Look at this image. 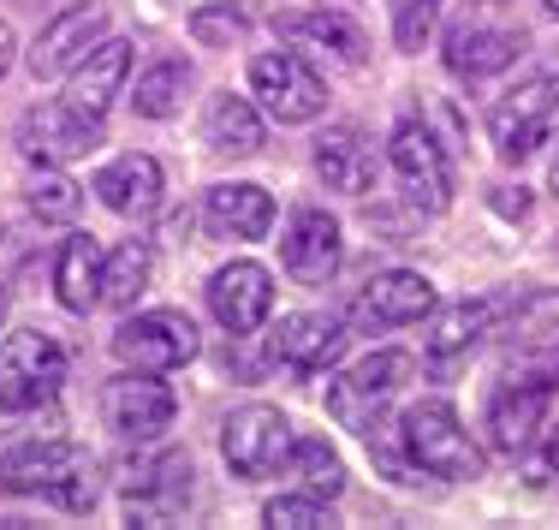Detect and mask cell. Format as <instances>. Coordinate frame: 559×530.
<instances>
[{
    "label": "cell",
    "mask_w": 559,
    "mask_h": 530,
    "mask_svg": "<svg viewBox=\"0 0 559 530\" xmlns=\"http://www.w3.org/2000/svg\"><path fill=\"white\" fill-rule=\"evenodd\" d=\"M0 488L7 495H48L60 513H90L102 495V471L78 441H31L19 454H7Z\"/></svg>",
    "instance_id": "1"
},
{
    "label": "cell",
    "mask_w": 559,
    "mask_h": 530,
    "mask_svg": "<svg viewBox=\"0 0 559 530\" xmlns=\"http://www.w3.org/2000/svg\"><path fill=\"white\" fill-rule=\"evenodd\" d=\"M399 441H405L411 466L423 476H447V483H471L483 476L488 454L476 447V435L464 429L459 405L452 400H411L399 412Z\"/></svg>",
    "instance_id": "2"
},
{
    "label": "cell",
    "mask_w": 559,
    "mask_h": 530,
    "mask_svg": "<svg viewBox=\"0 0 559 530\" xmlns=\"http://www.w3.org/2000/svg\"><path fill=\"white\" fill-rule=\"evenodd\" d=\"M554 126H559V60L536 66L530 78H518L495 108H488V138H495L500 162L536 155L554 138Z\"/></svg>",
    "instance_id": "3"
},
{
    "label": "cell",
    "mask_w": 559,
    "mask_h": 530,
    "mask_svg": "<svg viewBox=\"0 0 559 530\" xmlns=\"http://www.w3.org/2000/svg\"><path fill=\"white\" fill-rule=\"evenodd\" d=\"M292 441H298V429L280 405H238L221 429V459L233 476L262 483V476H280L292 466Z\"/></svg>",
    "instance_id": "4"
},
{
    "label": "cell",
    "mask_w": 559,
    "mask_h": 530,
    "mask_svg": "<svg viewBox=\"0 0 559 530\" xmlns=\"http://www.w3.org/2000/svg\"><path fill=\"white\" fill-rule=\"evenodd\" d=\"M66 381V352L55 334L24 328L0 340V412H36L60 393Z\"/></svg>",
    "instance_id": "5"
},
{
    "label": "cell",
    "mask_w": 559,
    "mask_h": 530,
    "mask_svg": "<svg viewBox=\"0 0 559 530\" xmlns=\"http://www.w3.org/2000/svg\"><path fill=\"white\" fill-rule=\"evenodd\" d=\"M250 96L280 126H310L328 108V84L316 78V66L298 48H269V55L250 60Z\"/></svg>",
    "instance_id": "6"
},
{
    "label": "cell",
    "mask_w": 559,
    "mask_h": 530,
    "mask_svg": "<svg viewBox=\"0 0 559 530\" xmlns=\"http://www.w3.org/2000/svg\"><path fill=\"white\" fill-rule=\"evenodd\" d=\"M191 488H197V466H191V454H179V447L150 454V459H131L126 476H119V500H126L131 525H173L185 507H191Z\"/></svg>",
    "instance_id": "7"
},
{
    "label": "cell",
    "mask_w": 559,
    "mask_h": 530,
    "mask_svg": "<svg viewBox=\"0 0 559 530\" xmlns=\"http://www.w3.org/2000/svg\"><path fill=\"white\" fill-rule=\"evenodd\" d=\"M197 352H203V334H197V322L185 310H138L114 328V357L126 369L167 376V369H185Z\"/></svg>",
    "instance_id": "8"
},
{
    "label": "cell",
    "mask_w": 559,
    "mask_h": 530,
    "mask_svg": "<svg viewBox=\"0 0 559 530\" xmlns=\"http://www.w3.org/2000/svg\"><path fill=\"white\" fill-rule=\"evenodd\" d=\"M388 162H393L405 197L423 209V215H447V209H452V162H447L441 138H435L423 119H399V126H393Z\"/></svg>",
    "instance_id": "9"
},
{
    "label": "cell",
    "mask_w": 559,
    "mask_h": 530,
    "mask_svg": "<svg viewBox=\"0 0 559 530\" xmlns=\"http://www.w3.org/2000/svg\"><path fill=\"white\" fill-rule=\"evenodd\" d=\"M411 376H417V357L411 352H393V346L369 352L352 376H340L334 388H328V412H334L345 429H369V423L381 417V405H388Z\"/></svg>",
    "instance_id": "10"
},
{
    "label": "cell",
    "mask_w": 559,
    "mask_h": 530,
    "mask_svg": "<svg viewBox=\"0 0 559 530\" xmlns=\"http://www.w3.org/2000/svg\"><path fill=\"white\" fill-rule=\"evenodd\" d=\"M524 31L518 24H500V19H459L447 31V72L459 78V84H488V78L512 72L518 60H524Z\"/></svg>",
    "instance_id": "11"
},
{
    "label": "cell",
    "mask_w": 559,
    "mask_h": 530,
    "mask_svg": "<svg viewBox=\"0 0 559 530\" xmlns=\"http://www.w3.org/2000/svg\"><path fill=\"white\" fill-rule=\"evenodd\" d=\"M173 412L179 400L167 381H155V369H126L102 388V417L119 441H155L162 429H173Z\"/></svg>",
    "instance_id": "12"
},
{
    "label": "cell",
    "mask_w": 559,
    "mask_h": 530,
    "mask_svg": "<svg viewBox=\"0 0 559 530\" xmlns=\"http://www.w3.org/2000/svg\"><path fill=\"white\" fill-rule=\"evenodd\" d=\"M203 293H209V316H215V322H221L233 340L257 334V328L274 316V274L262 269V262H250V257H238V262H226V269H215Z\"/></svg>",
    "instance_id": "13"
},
{
    "label": "cell",
    "mask_w": 559,
    "mask_h": 530,
    "mask_svg": "<svg viewBox=\"0 0 559 530\" xmlns=\"http://www.w3.org/2000/svg\"><path fill=\"white\" fill-rule=\"evenodd\" d=\"M548 400H554L548 376H512L506 388H495V400H488V412H483L488 447H495L500 459H518L536 441L542 423H548Z\"/></svg>",
    "instance_id": "14"
},
{
    "label": "cell",
    "mask_w": 559,
    "mask_h": 530,
    "mask_svg": "<svg viewBox=\"0 0 559 530\" xmlns=\"http://www.w3.org/2000/svg\"><path fill=\"white\" fill-rule=\"evenodd\" d=\"M280 262H286V274H292L298 286L334 281L340 262H345V233H340V221L328 215V209H316V203L292 209L286 238H280Z\"/></svg>",
    "instance_id": "15"
},
{
    "label": "cell",
    "mask_w": 559,
    "mask_h": 530,
    "mask_svg": "<svg viewBox=\"0 0 559 530\" xmlns=\"http://www.w3.org/2000/svg\"><path fill=\"white\" fill-rule=\"evenodd\" d=\"M441 310V298H435V281L417 269H388L376 274V281L357 293L352 304V322L357 328H411V322H429V316Z\"/></svg>",
    "instance_id": "16"
},
{
    "label": "cell",
    "mask_w": 559,
    "mask_h": 530,
    "mask_svg": "<svg viewBox=\"0 0 559 530\" xmlns=\"http://www.w3.org/2000/svg\"><path fill=\"white\" fill-rule=\"evenodd\" d=\"M96 143H102V119L72 114L66 102H43V108H31L24 126H19V150L31 155V162H43V167L78 162V155H90Z\"/></svg>",
    "instance_id": "17"
},
{
    "label": "cell",
    "mask_w": 559,
    "mask_h": 530,
    "mask_svg": "<svg viewBox=\"0 0 559 530\" xmlns=\"http://www.w3.org/2000/svg\"><path fill=\"white\" fill-rule=\"evenodd\" d=\"M126 78H131V43L102 36V43L66 72V96L60 102L72 114H84V119H108L114 96H126Z\"/></svg>",
    "instance_id": "18"
},
{
    "label": "cell",
    "mask_w": 559,
    "mask_h": 530,
    "mask_svg": "<svg viewBox=\"0 0 559 530\" xmlns=\"http://www.w3.org/2000/svg\"><path fill=\"white\" fill-rule=\"evenodd\" d=\"M269 357L298 376H316V369H334L345 357V322L322 310H298V316H280V328L269 334Z\"/></svg>",
    "instance_id": "19"
},
{
    "label": "cell",
    "mask_w": 559,
    "mask_h": 530,
    "mask_svg": "<svg viewBox=\"0 0 559 530\" xmlns=\"http://www.w3.org/2000/svg\"><path fill=\"white\" fill-rule=\"evenodd\" d=\"M506 310H512V298H500V293L464 298V304H452V310H435L423 352H429L435 364H459V357H471L488 334H500V316Z\"/></svg>",
    "instance_id": "20"
},
{
    "label": "cell",
    "mask_w": 559,
    "mask_h": 530,
    "mask_svg": "<svg viewBox=\"0 0 559 530\" xmlns=\"http://www.w3.org/2000/svg\"><path fill=\"white\" fill-rule=\"evenodd\" d=\"M376 138H369L364 126H352V119H340V126H328L322 138H316V174H322L328 191L340 197H364L369 185H376Z\"/></svg>",
    "instance_id": "21"
},
{
    "label": "cell",
    "mask_w": 559,
    "mask_h": 530,
    "mask_svg": "<svg viewBox=\"0 0 559 530\" xmlns=\"http://www.w3.org/2000/svg\"><path fill=\"white\" fill-rule=\"evenodd\" d=\"M108 36V12L102 7H72L60 12L55 24H43V36L31 43V72L36 78H66L78 60L90 55V48Z\"/></svg>",
    "instance_id": "22"
},
{
    "label": "cell",
    "mask_w": 559,
    "mask_h": 530,
    "mask_svg": "<svg viewBox=\"0 0 559 530\" xmlns=\"http://www.w3.org/2000/svg\"><path fill=\"white\" fill-rule=\"evenodd\" d=\"M162 191H167V174H162V162L143 155V150L114 155V162L96 174V197L114 209V215H126V221L155 215V209H162Z\"/></svg>",
    "instance_id": "23"
},
{
    "label": "cell",
    "mask_w": 559,
    "mask_h": 530,
    "mask_svg": "<svg viewBox=\"0 0 559 530\" xmlns=\"http://www.w3.org/2000/svg\"><path fill=\"white\" fill-rule=\"evenodd\" d=\"M203 227L215 238H262L274 227V197L250 179H226V185H209L203 197Z\"/></svg>",
    "instance_id": "24"
},
{
    "label": "cell",
    "mask_w": 559,
    "mask_h": 530,
    "mask_svg": "<svg viewBox=\"0 0 559 530\" xmlns=\"http://www.w3.org/2000/svg\"><path fill=\"white\" fill-rule=\"evenodd\" d=\"M274 31L280 36H292L298 48H322V55H334L340 66H369V36H364V24H352L345 12H280L274 19Z\"/></svg>",
    "instance_id": "25"
},
{
    "label": "cell",
    "mask_w": 559,
    "mask_h": 530,
    "mask_svg": "<svg viewBox=\"0 0 559 530\" xmlns=\"http://www.w3.org/2000/svg\"><path fill=\"white\" fill-rule=\"evenodd\" d=\"M262 138H269V126H262V108L250 96H233V90L209 96V108H203V143L215 155H262Z\"/></svg>",
    "instance_id": "26"
},
{
    "label": "cell",
    "mask_w": 559,
    "mask_h": 530,
    "mask_svg": "<svg viewBox=\"0 0 559 530\" xmlns=\"http://www.w3.org/2000/svg\"><path fill=\"white\" fill-rule=\"evenodd\" d=\"M55 293L72 316H90L102 304V245L90 233L60 238L55 250Z\"/></svg>",
    "instance_id": "27"
},
{
    "label": "cell",
    "mask_w": 559,
    "mask_h": 530,
    "mask_svg": "<svg viewBox=\"0 0 559 530\" xmlns=\"http://www.w3.org/2000/svg\"><path fill=\"white\" fill-rule=\"evenodd\" d=\"M150 281H155L150 238H126V245H114L102 257V304H114V310H131V304L150 293Z\"/></svg>",
    "instance_id": "28"
},
{
    "label": "cell",
    "mask_w": 559,
    "mask_h": 530,
    "mask_svg": "<svg viewBox=\"0 0 559 530\" xmlns=\"http://www.w3.org/2000/svg\"><path fill=\"white\" fill-rule=\"evenodd\" d=\"M185 90H191V66H185L179 55L155 60L138 72V84H131V108H138L143 119H173L185 108Z\"/></svg>",
    "instance_id": "29"
},
{
    "label": "cell",
    "mask_w": 559,
    "mask_h": 530,
    "mask_svg": "<svg viewBox=\"0 0 559 530\" xmlns=\"http://www.w3.org/2000/svg\"><path fill=\"white\" fill-rule=\"evenodd\" d=\"M292 471H298V483L322 500L345 495V459L328 447V435H298V441H292Z\"/></svg>",
    "instance_id": "30"
},
{
    "label": "cell",
    "mask_w": 559,
    "mask_h": 530,
    "mask_svg": "<svg viewBox=\"0 0 559 530\" xmlns=\"http://www.w3.org/2000/svg\"><path fill=\"white\" fill-rule=\"evenodd\" d=\"M257 19H262L257 0H215V7H197V12H191V36H197L203 48H233Z\"/></svg>",
    "instance_id": "31"
},
{
    "label": "cell",
    "mask_w": 559,
    "mask_h": 530,
    "mask_svg": "<svg viewBox=\"0 0 559 530\" xmlns=\"http://www.w3.org/2000/svg\"><path fill=\"white\" fill-rule=\"evenodd\" d=\"M78 209H84V185L66 179L60 167H43V174L31 179V215L36 221H78Z\"/></svg>",
    "instance_id": "32"
},
{
    "label": "cell",
    "mask_w": 559,
    "mask_h": 530,
    "mask_svg": "<svg viewBox=\"0 0 559 530\" xmlns=\"http://www.w3.org/2000/svg\"><path fill=\"white\" fill-rule=\"evenodd\" d=\"M441 24V0H393V48L399 55H423Z\"/></svg>",
    "instance_id": "33"
},
{
    "label": "cell",
    "mask_w": 559,
    "mask_h": 530,
    "mask_svg": "<svg viewBox=\"0 0 559 530\" xmlns=\"http://www.w3.org/2000/svg\"><path fill=\"white\" fill-rule=\"evenodd\" d=\"M262 525H274V530H316V525H334L328 519V500L322 495H274L269 507H262Z\"/></svg>",
    "instance_id": "34"
},
{
    "label": "cell",
    "mask_w": 559,
    "mask_h": 530,
    "mask_svg": "<svg viewBox=\"0 0 559 530\" xmlns=\"http://www.w3.org/2000/svg\"><path fill=\"white\" fill-rule=\"evenodd\" d=\"M524 471H530V488H554L559 483V417L542 423L536 441L524 447Z\"/></svg>",
    "instance_id": "35"
},
{
    "label": "cell",
    "mask_w": 559,
    "mask_h": 530,
    "mask_svg": "<svg viewBox=\"0 0 559 530\" xmlns=\"http://www.w3.org/2000/svg\"><path fill=\"white\" fill-rule=\"evenodd\" d=\"M495 209H500V215H512V221H524V215H530L524 185H518V197H512V185H495Z\"/></svg>",
    "instance_id": "36"
},
{
    "label": "cell",
    "mask_w": 559,
    "mask_h": 530,
    "mask_svg": "<svg viewBox=\"0 0 559 530\" xmlns=\"http://www.w3.org/2000/svg\"><path fill=\"white\" fill-rule=\"evenodd\" d=\"M12 60H19V36H12V24L0 19V78L12 72Z\"/></svg>",
    "instance_id": "37"
},
{
    "label": "cell",
    "mask_w": 559,
    "mask_h": 530,
    "mask_svg": "<svg viewBox=\"0 0 559 530\" xmlns=\"http://www.w3.org/2000/svg\"><path fill=\"white\" fill-rule=\"evenodd\" d=\"M542 12H554V19H559V0H542Z\"/></svg>",
    "instance_id": "38"
},
{
    "label": "cell",
    "mask_w": 559,
    "mask_h": 530,
    "mask_svg": "<svg viewBox=\"0 0 559 530\" xmlns=\"http://www.w3.org/2000/svg\"><path fill=\"white\" fill-rule=\"evenodd\" d=\"M0 322H7V298H0Z\"/></svg>",
    "instance_id": "39"
},
{
    "label": "cell",
    "mask_w": 559,
    "mask_h": 530,
    "mask_svg": "<svg viewBox=\"0 0 559 530\" xmlns=\"http://www.w3.org/2000/svg\"><path fill=\"white\" fill-rule=\"evenodd\" d=\"M554 179H559V167H554Z\"/></svg>",
    "instance_id": "40"
}]
</instances>
